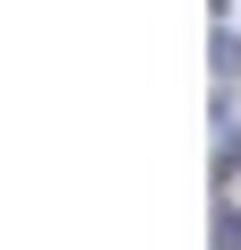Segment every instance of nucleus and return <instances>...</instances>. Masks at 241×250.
Returning a JSON list of instances; mask_svg holds the SVG:
<instances>
[{"mask_svg":"<svg viewBox=\"0 0 241 250\" xmlns=\"http://www.w3.org/2000/svg\"><path fill=\"white\" fill-rule=\"evenodd\" d=\"M216 233H224V250H241V216H224V225H216Z\"/></svg>","mask_w":241,"mask_h":250,"instance_id":"1","label":"nucleus"}]
</instances>
